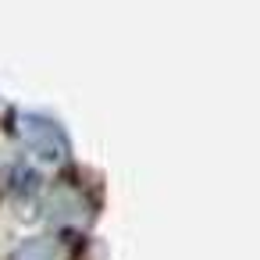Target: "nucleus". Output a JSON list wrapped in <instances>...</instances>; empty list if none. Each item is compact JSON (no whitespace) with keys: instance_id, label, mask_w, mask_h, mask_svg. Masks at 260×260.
I'll list each match as a JSON object with an SVG mask.
<instances>
[{"instance_id":"nucleus-1","label":"nucleus","mask_w":260,"mask_h":260,"mask_svg":"<svg viewBox=\"0 0 260 260\" xmlns=\"http://www.w3.org/2000/svg\"><path fill=\"white\" fill-rule=\"evenodd\" d=\"M15 132H18V143H22L40 164H50V168L68 164L72 146H68V136L61 132L57 121H50V118H43V114H18V118H15Z\"/></svg>"},{"instance_id":"nucleus-2","label":"nucleus","mask_w":260,"mask_h":260,"mask_svg":"<svg viewBox=\"0 0 260 260\" xmlns=\"http://www.w3.org/2000/svg\"><path fill=\"white\" fill-rule=\"evenodd\" d=\"M11 260H64V253H61V246H57L54 239L36 235V239H25V242L11 253Z\"/></svg>"}]
</instances>
